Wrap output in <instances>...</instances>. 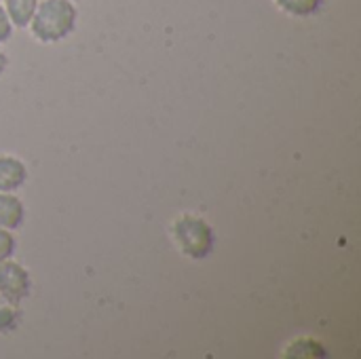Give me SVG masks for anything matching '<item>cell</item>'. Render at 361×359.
<instances>
[{
	"label": "cell",
	"mask_w": 361,
	"mask_h": 359,
	"mask_svg": "<svg viewBox=\"0 0 361 359\" xmlns=\"http://www.w3.org/2000/svg\"><path fill=\"white\" fill-rule=\"evenodd\" d=\"M78 23V8L72 0H40L27 25L32 38L40 44L66 40Z\"/></svg>",
	"instance_id": "cell-1"
},
{
	"label": "cell",
	"mask_w": 361,
	"mask_h": 359,
	"mask_svg": "<svg viewBox=\"0 0 361 359\" xmlns=\"http://www.w3.org/2000/svg\"><path fill=\"white\" fill-rule=\"evenodd\" d=\"M176 250L188 260H205L212 256L216 245L214 226L199 214L182 212L169 226Z\"/></svg>",
	"instance_id": "cell-2"
},
{
	"label": "cell",
	"mask_w": 361,
	"mask_h": 359,
	"mask_svg": "<svg viewBox=\"0 0 361 359\" xmlns=\"http://www.w3.org/2000/svg\"><path fill=\"white\" fill-rule=\"evenodd\" d=\"M30 292H32L30 271L13 258L2 260L0 262V298L21 305L30 296Z\"/></svg>",
	"instance_id": "cell-3"
},
{
	"label": "cell",
	"mask_w": 361,
	"mask_h": 359,
	"mask_svg": "<svg viewBox=\"0 0 361 359\" xmlns=\"http://www.w3.org/2000/svg\"><path fill=\"white\" fill-rule=\"evenodd\" d=\"M27 182V165L17 154L0 152V193H17Z\"/></svg>",
	"instance_id": "cell-4"
},
{
	"label": "cell",
	"mask_w": 361,
	"mask_h": 359,
	"mask_svg": "<svg viewBox=\"0 0 361 359\" xmlns=\"http://www.w3.org/2000/svg\"><path fill=\"white\" fill-rule=\"evenodd\" d=\"M25 205L15 193H0V229L17 231L23 226Z\"/></svg>",
	"instance_id": "cell-5"
},
{
	"label": "cell",
	"mask_w": 361,
	"mask_h": 359,
	"mask_svg": "<svg viewBox=\"0 0 361 359\" xmlns=\"http://www.w3.org/2000/svg\"><path fill=\"white\" fill-rule=\"evenodd\" d=\"M281 355L288 359H324L330 358L324 343L311 336H298L292 343H288L281 351Z\"/></svg>",
	"instance_id": "cell-6"
},
{
	"label": "cell",
	"mask_w": 361,
	"mask_h": 359,
	"mask_svg": "<svg viewBox=\"0 0 361 359\" xmlns=\"http://www.w3.org/2000/svg\"><path fill=\"white\" fill-rule=\"evenodd\" d=\"M40 0H2L13 28H27Z\"/></svg>",
	"instance_id": "cell-7"
},
{
	"label": "cell",
	"mask_w": 361,
	"mask_h": 359,
	"mask_svg": "<svg viewBox=\"0 0 361 359\" xmlns=\"http://www.w3.org/2000/svg\"><path fill=\"white\" fill-rule=\"evenodd\" d=\"M273 4L288 17L307 19L319 13L324 6V0H273Z\"/></svg>",
	"instance_id": "cell-8"
},
{
	"label": "cell",
	"mask_w": 361,
	"mask_h": 359,
	"mask_svg": "<svg viewBox=\"0 0 361 359\" xmlns=\"http://www.w3.org/2000/svg\"><path fill=\"white\" fill-rule=\"evenodd\" d=\"M23 320L19 305L0 298V334H13Z\"/></svg>",
	"instance_id": "cell-9"
},
{
	"label": "cell",
	"mask_w": 361,
	"mask_h": 359,
	"mask_svg": "<svg viewBox=\"0 0 361 359\" xmlns=\"http://www.w3.org/2000/svg\"><path fill=\"white\" fill-rule=\"evenodd\" d=\"M15 250H17V241H15L13 231L0 229V262L13 258L15 256Z\"/></svg>",
	"instance_id": "cell-10"
},
{
	"label": "cell",
	"mask_w": 361,
	"mask_h": 359,
	"mask_svg": "<svg viewBox=\"0 0 361 359\" xmlns=\"http://www.w3.org/2000/svg\"><path fill=\"white\" fill-rule=\"evenodd\" d=\"M13 23H11V19H8V15H6V11H4V6H2V2H0V44H4L11 36H13Z\"/></svg>",
	"instance_id": "cell-11"
},
{
	"label": "cell",
	"mask_w": 361,
	"mask_h": 359,
	"mask_svg": "<svg viewBox=\"0 0 361 359\" xmlns=\"http://www.w3.org/2000/svg\"><path fill=\"white\" fill-rule=\"evenodd\" d=\"M6 68H8V55H6V51L2 49V44H0V76L6 72Z\"/></svg>",
	"instance_id": "cell-12"
},
{
	"label": "cell",
	"mask_w": 361,
	"mask_h": 359,
	"mask_svg": "<svg viewBox=\"0 0 361 359\" xmlns=\"http://www.w3.org/2000/svg\"><path fill=\"white\" fill-rule=\"evenodd\" d=\"M72 2H76V0H72Z\"/></svg>",
	"instance_id": "cell-13"
}]
</instances>
